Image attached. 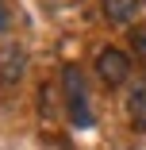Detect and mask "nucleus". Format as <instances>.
I'll use <instances>...</instances> for the list:
<instances>
[{"label":"nucleus","instance_id":"obj_1","mask_svg":"<svg viewBox=\"0 0 146 150\" xmlns=\"http://www.w3.org/2000/svg\"><path fill=\"white\" fill-rule=\"evenodd\" d=\"M62 96H66V112H69V123L73 127H92V104H89V85H85L81 66H66L62 69Z\"/></svg>","mask_w":146,"mask_h":150},{"label":"nucleus","instance_id":"obj_6","mask_svg":"<svg viewBox=\"0 0 146 150\" xmlns=\"http://www.w3.org/2000/svg\"><path fill=\"white\" fill-rule=\"evenodd\" d=\"M131 46H135V58L146 66V23H142V27H135V35H131Z\"/></svg>","mask_w":146,"mask_h":150},{"label":"nucleus","instance_id":"obj_7","mask_svg":"<svg viewBox=\"0 0 146 150\" xmlns=\"http://www.w3.org/2000/svg\"><path fill=\"white\" fill-rule=\"evenodd\" d=\"M0 31H8V8H4V0H0Z\"/></svg>","mask_w":146,"mask_h":150},{"label":"nucleus","instance_id":"obj_5","mask_svg":"<svg viewBox=\"0 0 146 150\" xmlns=\"http://www.w3.org/2000/svg\"><path fill=\"white\" fill-rule=\"evenodd\" d=\"M138 8H142V0H104V16H108V23H131L135 16H138Z\"/></svg>","mask_w":146,"mask_h":150},{"label":"nucleus","instance_id":"obj_4","mask_svg":"<svg viewBox=\"0 0 146 150\" xmlns=\"http://www.w3.org/2000/svg\"><path fill=\"white\" fill-rule=\"evenodd\" d=\"M127 115H131L135 131H146V77L131 85V93H127Z\"/></svg>","mask_w":146,"mask_h":150},{"label":"nucleus","instance_id":"obj_3","mask_svg":"<svg viewBox=\"0 0 146 150\" xmlns=\"http://www.w3.org/2000/svg\"><path fill=\"white\" fill-rule=\"evenodd\" d=\"M23 69H27V54H23V46L8 42L4 50H0V81H4V85H16V81L23 77Z\"/></svg>","mask_w":146,"mask_h":150},{"label":"nucleus","instance_id":"obj_2","mask_svg":"<svg viewBox=\"0 0 146 150\" xmlns=\"http://www.w3.org/2000/svg\"><path fill=\"white\" fill-rule=\"evenodd\" d=\"M96 73H100V81L104 85H123L127 77H131V54L127 50H119V46H104L100 54H96Z\"/></svg>","mask_w":146,"mask_h":150}]
</instances>
